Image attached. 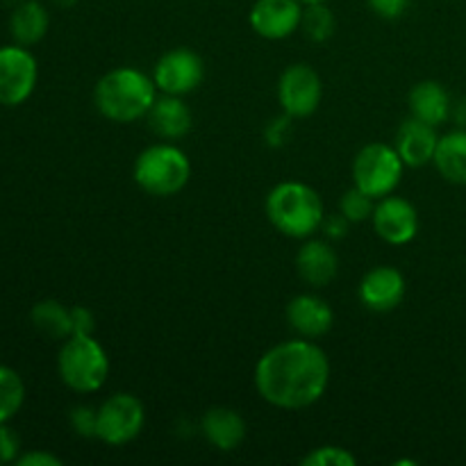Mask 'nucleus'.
<instances>
[{
    "label": "nucleus",
    "mask_w": 466,
    "mask_h": 466,
    "mask_svg": "<svg viewBox=\"0 0 466 466\" xmlns=\"http://www.w3.org/2000/svg\"><path fill=\"white\" fill-rule=\"evenodd\" d=\"M330 385V360L312 339L273 346L255 367V390L278 410H305L323 399Z\"/></svg>",
    "instance_id": "f257e3e1"
},
{
    "label": "nucleus",
    "mask_w": 466,
    "mask_h": 466,
    "mask_svg": "<svg viewBox=\"0 0 466 466\" xmlns=\"http://www.w3.org/2000/svg\"><path fill=\"white\" fill-rule=\"evenodd\" d=\"M157 100L153 77L132 66H118L105 73L94 86V103L100 116L112 123H135L150 112Z\"/></svg>",
    "instance_id": "f03ea898"
},
{
    "label": "nucleus",
    "mask_w": 466,
    "mask_h": 466,
    "mask_svg": "<svg viewBox=\"0 0 466 466\" xmlns=\"http://www.w3.org/2000/svg\"><path fill=\"white\" fill-rule=\"evenodd\" d=\"M267 217L278 232L291 239H309L321 230L326 208L321 196L305 182H280L267 196Z\"/></svg>",
    "instance_id": "7ed1b4c3"
},
{
    "label": "nucleus",
    "mask_w": 466,
    "mask_h": 466,
    "mask_svg": "<svg viewBox=\"0 0 466 466\" xmlns=\"http://www.w3.org/2000/svg\"><path fill=\"white\" fill-rule=\"evenodd\" d=\"M137 187L155 198L180 194L191 177V162L185 150L173 144H155L141 150L132 167Z\"/></svg>",
    "instance_id": "20e7f679"
},
{
    "label": "nucleus",
    "mask_w": 466,
    "mask_h": 466,
    "mask_svg": "<svg viewBox=\"0 0 466 466\" xmlns=\"http://www.w3.org/2000/svg\"><path fill=\"white\" fill-rule=\"evenodd\" d=\"M57 371L68 390L91 394L107 382L109 358L94 335H71L57 355Z\"/></svg>",
    "instance_id": "39448f33"
},
{
    "label": "nucleus",
    "mask_w": 466,
    "mask_h": 466,
    "mask_svg": "<svg viewBox=\"0 0 466 466\" xmlns=\"http://www.w3.org/2000/svg\"><path fill=\"white\" fill-rule=\"evenodd\" d=\"M405 162L399 150L387 144H369L353 159V185L380 200L399 189Z\"/></svg>",
    "instance_id": "423d86ee"
},
{
    "label": "nucleus",
    "mask_w": 466,
    "mask_h": 466,
    "mask_svg": "<svg viewBox=\"0 0 466 466\" xmlns=\"http://www.w3.org/2000/svg\"><path fill=\"white\" fill-rule=\"evenodd\" d=\"M146 423V408L135 394L118 391L98 408L96 437L107 446H126L141 435Z\"/></svg>",
    "instance_id": "0eeeda50"
},
{
    "label": "nucleus",
    "mask_w": 466,
    "mask_h": 466,
    "mask_svg": "<svg viewBox=\"0 0 466 466\" xmlns=\"http://www.w3.org/2000/svg\"><path fill=\"white\" fill-rule=\"evenodd\" d=\"M323 98V82L309 64H291L278 82V100L289 118H305L317 112Z\"/></svg>",
    "instance_id": "6e6552de"
},
{
    "label": "nucleus",
    "mask_w": 466,
    "mask_h": 466,
    "mask_svg": "<svg viewBox=\"0 0 466 466\" xmlns=\"http://www.w3.org/2000/svg\"><path fill=\"white\" fill-rule=\"evenodd\" d=\"M205 64L191 48H173L157 59L153 80L157 91L171 96H187L203 85Z\"/></svg>",
    "instance_id": "1a4fd4ad"
},
{
    "label": "nucleus",
    "mask_w": 466,
    "mask_h": 466,
    "mask_svg": "<svg viewBox=\"0 0 466 466\" xmlns=\"http://www.w3.org/2000/svg\"><path fill=\"white\" fill-rule=\"evenodd\" d=\"M36 59L25 46L0 48V105L25 103L36 86Z\"/></svg>",
    "instance_id": "9d476101"
},
{
    "label": "nucleus",
    "mask_w": 466,
    "mask_h": 466,
    "mask_svg": "<svg viewBox=\"0 0 466 466\" xmlns=\"http://www.w3.org/2000/svg\"><path fill=\"white\" fill-rule=\"evenodd\" d=\"M371 223L376 235L391 246H405L419 235L417 208L394 194L376 200Z\"/></svg>",
    "instance_id": "9b49d317"
},
{
    "label": "nucleus",
    "mask_w": 466,
    "mask_h": 466,
    "mask_svg": "<svg viewBox=\"0 0 466 466\" xmlns=\"http://www.w3.org/2000/svg\"><path fill=\"white\" fill-rule=\"evenodd\" d=\"M303 7L300 0H255L248 14L250 27L264 39H287L300 30Z\"/></svg>",
    "instance_id": "f8f14e48"
},
{
    "label": "nucleus",
    "mask_w": 466,
    "mask_h": 466,
    "mask_svg": "<svg viewBox=\"0 0 466 466\" xmlns=\"http://www.w3.org/2000/svg\"><path fill=\"white\" fill-rule=\"evenodd\" d=\"M360 300L371 312H391L405 299V278L394 267H376L360 282Z\"/></svg>",
    "instance_id": "ddd939ff"
},
{
    "label": "nucleus",
    "mask_w": 466,
    "mask_h": 466,
    "mask_svg": "<svg viewBox=\"0 0 466 466\" xmlns=\"http://www.w3.org/2000/svg\"><path fill=\"white\" fill-rule=\"evenodd\" d=\"M287 323L299 337L319 339L330 332L332 323H335V312L321 296L300 294L287 305Z\"/></svg>",
    "instance_id": "4468645a"
},
{
    "label": "nucleus",
    "mask_w": 466,
    "mask_h": 466,
    "mask_svg": "<svg viewBox=\"0 0 466 466\" xmlns=\"http://www.w3.org/2000/svg\"><path fill=\"white\" fill-rule=\"evenodd\" d=\"M437 144H440L437 127L431 126V123L410 116L408 121L400 123L399 132H396L394 148L399 150L405 167L419 168L426 167V164H431L432 159H435Z\"/></svg>",
    "instance_id": "2eb2a0df"
},
{
    "label": "nucleus",
    "mask_w": 466,
    "mask_h": 466,
    "mask_svg": "<svg viewBox=\"0 0 466 466\" xmlns=\"http://www.w3.org/2000/svg\"><path fill=\"white\" fill-rule=\"evenodd\" d=\"M296 271L305 285L321 289L337 278L339 271V258L328 241L308 239L296 255Z\"/></svg>",
    "instance_id": "dca6fc26"
},
{
    "label": "nucleus",
    "mask_w": 466,
    "mask_h": 466,
    "mask_svg": "<svg viewBox=\"0 0 466 466\" xmlns=\"http://www.w3.org/2000/svg\"><path fill=\"white\" fill-rule=\"evenodd\" d=\"M148 118V126L159 139L176 141L182 139L191 132L194 126V114H191L189 105L182 100V96H171L162 94L157 96V100L153 103L150 112L146 114Z\"/></svg>",
    "instance_id": "f3484780"
},
{
    "label": "nucleus",
    "mask_w": 466,
    "mask_h": 466,
    "mask_svg": "<svg viewBox=\"0 0 466 466\" xmlns=\"http://www.w3.org/2000/svg\"><path fill=\"white\" fill-rule=\"evenodd\" d=\"M200 431L209 446L221 453H230V451L239 449L244 441L246 421L232 408H209L200 419Z\"/></svg>",
    "instance_id": "a211bd4d"
},
{
    "label": "nucleus",
    "mask_w": 466,
    "mask_h": 466,
    "mask_svg": "<svg viewBox=\"0 0 466 466\" xmlns=\"http://www.w3.org/2000/svg\"><path fill=\"white\" fill-rule=\"evenodd\" d=\"M408 107L410 116L431 123V126L435 127H440L441 123L449 121L451 112H453V103H451L449 91L435 80L417 82V85L410 89Z\"/></svg>",
    "instance_id": "6ab92c4d"
},
{
    "label": "nucleus",
    "mask_w": 466,
    "mask_h": 466,
    "mask_svg": "<svg viewBox=\"0 0 466 466\" xmlns=\"http://www.w3.org/2000/svg\"><path fill=\"white\" fill-rule=\"evenodd\" d=\"M432 162L444 180L466 187V130H453L440 137Z\"/></svg>",
    "instance_id": "aec40b11"
},
{
    "label": "nucleus",
    "mask_w": 466,
    "mask_h": 466,
    "mask_svg": "<svg viewBox=\"0 0 466 466\" xmlns=\"http://www.w3.org/2000/svg\"><path fill=\"white\" fill-rule=\"evenodd\" d=\"M48 23L50 18L44 5L36 0H25L14 9L9 27H12V35L18 46H32L44 39L48 32Z\"/></svg>",
    "instance_id": "412c9836"
},
{
    "label": "nucleus",
    "mask_w": 466,
    "mask_h": 466,
    "mask_svg": "<svg viewBox=\"0 0 466 466\" xmlns=\"http://www.w3.org/2000/svg\"><path fill=\"white\" fill-rule=\"evenodd\" d=\"M32 323L41 335L50 339H68L73 335L71 309L59 300H41L32 308Z\"/></svg>",
    "instance_id": "4be33fe9"
},
{
    "label": "nucleus",
    "mask_w": 466,
    "mask_h": 466,
    "mask_svg": "<svg viewBox=\"0 0 466 466\" xmlns=\"http://www.w3.org/2000/svg\"><path fill=\"white\" fill-rule=\"evenodd\" d=\"M300 30L314 44H321L328 41L337 30L335 14L328 9L326 3L319 5H305L303 7V18H300Z\"/></svg>",
    "instance_id": "5701e85b"
},
{
    "label": "nucleus",
    "mask_w": 466,
    "mask_h": 466,
    "mask_svg": "<svg viewBox=\"0 0 466 466\" xmlns=\"http://www.w3.org/2000/svg\"><path fill=\"white\" fill-rule=\"evenodd\" d=\"M25 400V385L14 369L0 367V423L16 417Z\"/></svg>",
    "instance_id": "b1692460"
},
{
    "label": "nucleus",
    "mask_w": 466,
    "mask_h": 466,
    "mask_svg": "<svg viewBox=\"0 0 466 466\" xmlns=\"http://www.w3.org/2000/svg\"><path fill=\"white\" fill-rule=\"evenodd\" d=\"M373 209H376V198L364 194V191L358 189L355 185L353 189H349L339 198V214L344 218H349L350 223L367 221V218L373 217Z\"/></svg>",
    "instance_id": "393cba45"
},
{
    "label": "nucleus",
    "mask_w": 466,
    "mask_h": 466,
    "mask_svg": "<svg viewBox=\"0 0 466 466\" xmlns=\"http://www.w3.org/2000/svg\"><path fill=\"white\" fill-rule=\"evenodd\" d=\"M355 455L341 446H319L303 458L305 466H355Z\"/></svg>",
    "instance_id": "a878e982"
},
{
    "label": "nucleus",
    "mask_w": 466,
    "mask_h": 466,
    "mask_svg": "<svg viewBox=\"0 0 466 466\" xmlns=\"http://www.w3.org/2000/svg\"><path fill=\"white\" fill-rule=\"evenodd\" d=\"M71 428L80 437H96L98 431V408H89V405H77L68 414Z\"/></svg>",
    "instance_id": "bb28decb"
},
{
    "label": "nucleus",
    "mask_w": 466,
    "mask_h": 466,
    "mask_svg": "<svg viewBox=\"0 0 466 466\" xmlns=\"http://www.w3.org/2000/svg\"><path fill=\"white\" fill-rule=\"evenodd\" d=\"M18 449H21V440L12 428L0 423V462H12L16 460Z\"/></svg>",
    "instance_id": "cd10ccee"
},
{
    "label": "nucleus",
    "mask_w": 466,
    "mask_h": 466,
    "mask_svg": "<svg viewBox=\"0 0 466 466\" xmlns=\"http://www.w3.org/2000/svg\"><path fill=\"white\" fill-rule=\"evenodd\" d=\"M410 3H412V0H369L373 12L380 18H390V21L403 16L405 9L410 7Z\"/></svg>",
    "instance_id": "c85d7f7f"
},
{
    "label": "nucleus",
    "mask_w": 466,
    "mask_h": 466,
    "mask_svg": "<svg viewBox=\"0 0 466 466\" xmlns=\"http://www.w3.org/2000/svg\"><path fill=\"white\" fill-rule=\"evenodd\" d=\"M71 319H73V335H94V314L86 308H71Z\"/></svg>",
    "instance_id": "c756f323"
},
{
    "label": "nucleus",
    "mask_w": 466,
    "mask_h": 466,
    "mask_svg": "<svg viewBox=\"0 0 466 466\" xmlns=\"http://www.w3.org/2000/svg\"><path fill=\"white\" fill-rule=\"evenodd\" d=\"M349 218L341 217L339 212L335 214V217H326V221H323V232H326L330 239H341V237L346 235V230H349Z\"/></svg>",
    "instance_id": "7c9ffc66"
},
{
    "label": "nucleus",
    "mask_w": 466,
    "mask_h": 466,
    "mask_svg": "<svg viewBox=\"0 0 466 466\" xmlns=\"http://www.w3.org/2000/svg\"><path fill=\"white\" fill-rule=\"evenodd\" d=\"M18 464L21 466H59L62 460L55 458V455L44 453V451H35V453H27L23 458H18Z\"/></svg>",
    "instance_id": "2f4dec72"
},
{
    "label": "nucleus",
    "mask_w": 466,
    "mask_h": 466,
    "mask_svg": "<svg viewBox=\"0 0 466 466\" xmlns=\"http://www.w3.org/2000/svg\"><path fill=\"white\" fill-rule=\"evenodd\" d=\"M303 5H319V3H328V0H300Z\"/></svg>",
    "instance_id": "473e14b6"
},
{
    "label": "nucleus",
    "mask_w": 466,
    "mask_h": 466,
    "mask_svg": "<svg viewBox=\"0 0 466 466\" xmlns=\"http://www.w3.org/2000/svg\"><path fill=\"white\" fill-rule=\"evenodd\" d=\"M57 3H64V5H66V3H71V0H57Z\"/></svg>",
    "instance_id": "72a5a7b5"
}]
</instances>
